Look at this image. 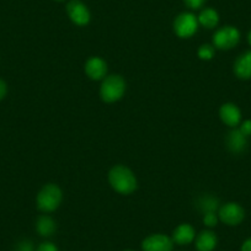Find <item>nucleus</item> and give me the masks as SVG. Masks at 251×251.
<instances>
[{"label": "nucleus", "instance_id": "nucleus-1", "mask_svg": "<svg viewBox=\"0 0 251 251\" xmlns=\"http://www.w3.org/2000/svg\"><path fill=\"white\" fill-rule=\"evenodd\" d=\"M108 181L113 190L122 195H129L137 188L134 174L123 165H116L108 173Z\"/></svg>", "mask_w": 251, "mask_h": 251}, {"label": "nucleus", "instance_id": "nucleus-2", "mask_svg": "<svg viewBox=\"0 0 251 251\" xmlns=\"http://www.w3.org/2000/svg\"><path fill=\"white\" fill-rule=\"evenodd\" d=\"M62 199L63 195L60 188L54 183H48V185L43 186L42 190L38 192L37 207L40 211L46 212V213L53 212L59 207Z\"/></svg>", "mask_w": 251, "mask_h": 251}, {"label": "nucleus", "instance_id": "nucleus-3", "mask_svg": "<svg viewBox=\"0 0 251 251\" xmlns=\"http://www.w3.org/2000/svg\"><path fill=\"white\" fill-rule=\"evenodd\" d=\"M126 91V83L122 76L110 75L103 79L101 84L100 95L105 102H115L123 96Z\"/></svg>", "mask_w": 251, "mask_h": 251}, {"label": "nucleus", "instance_id": "nucleus-4", "mask_svg": "<svg viewBox=\"0 0 251 251\" xmlns=\"http://www.w3.org/2000/svg\"><path fill=\"white\" fill-rule=\"evenodd\" d=\"M239 41H240V32L234 26H224L219 28L213 36L214 47L224 50L234 48Z\"/></svg>", "mask_w": 251, "mask_h": 251}, {"label": "nucleus", "instance_id": "nucleus-5", "mask_svg": "<svg viewBox=\"0 0 251 251\" xmlns=\"http://www.w3.org/2000/svg\"><path fill=\"white\" fill-rule=\"evenodd\" d=\"M174 30L178 37H191L199 30V19L191 13L180 14L174 21Z\"/></svg>", "mask_w": 251, "mask_h": 251}, {"label": "nucleus", "instance_id": "nucleus-6", "mask_svg": "<svg viewBox=\"0 0 251 251\" xmlns=\"http://www.w3.org/2000/svg\"><path fill=\"white\" fill-rule=\"evenodd\" d=\"M218 217L226 226H238L245 218V211L239 203L228 202L219 207Z\"/></svg>", "mask_w": 251, "mask_h": 251}, {"label": "nucleus", "instance_id": "nucleus-7", "mask_svg": "<svg viewBox=\"0 0 251 251\" xmlns=\"http://www.w3.org/2000/svg\"><path fill=\"white\" fill-rule=\"evenodd\" d=\"M67 13L71 20L78 26L88 25L90 21V11L86 8L85 4H83L79 0H72L67 5Z\"/></svg>", "mask_w": 251, "mask_h": 251}, {"label": "nucleus", "instance_id": "nucleus-8", "mask_svg": "<svg viewBox=\"0 0 251 251\" xmlns=\"http://www.w3.org/2000/svg\"><path fill=\"white\" fill-rule=\"evenodd\" d=\"M174 241L164 234H153L142 243L143 251H173Z\"/></svg>", "mask_w": 251, "mask_h": 251}, {"label": "nucleus", "instance_id": "nucleus-9", "mask_svg": "<svg viewBox=\"0 0 251 251\" xmlns=\"http://www.w3.org/2000/svg\"><path fill=\"white\" fill-rule=\"evenodd\" d=\"M219 116H221V120L231 128H235L236 126L240 125L241 111L234 103L228 102L222 105L221 110H219Z\"/></svg>", "mask_w": 251, "mask_h": 251}, {"label": "nucleus", "instance_id": "nucleus-10", "mask_svg": "<svg viewBox=\"0 0 251 251\" xmlns=\"http://www.w3.org/2000/svg\"><path fill=\"white\" fill-rule=\"evenodd\" d=\"M85 73L93 80H101L105 79L107 73V64L103 59L99 57H93L86 62Z\"/></svg>", "mask_w": 251, "mask_h": 251}, {"label": "nucleus", "instance_id": "nucleus-11", "mask_svg": "<svg viewBox=\"0 0 251 251\" xmlns=\"http://www.w3.org/2000/svg\"><path fill=\"white\" fill-rule=\"evenodd\" d=\"M234 73L239 79H251V50H246L236 58L234 63Z\"/></svg>", "mask_w": 251, "mask_h": 251}, {"label": "nucleus", "instance_id": "nucleus-12", "mask_svg": "<svg viewBox=\"0 0 251 251\" xmlns=\"http://www.w3.org/2000/svg\"><path fill=\"white\" fill-rule=\"evenodd\" d=\"M226 146L228 149L234 154H240L245 151L246 146H248V137L244 136L239 128H234L233 131L229 132L228 137H226Z\"/></svg>", "mask_w": 251, "mask_h": 251}, {"label": "nucleus", "instance_id": "nucleus-13", "mask_svg": "<svg viewBox=\"0 0 251 251\" xmlns=\"http://www.w3.org/2000/svg\"><path fill=\"white\" fill-rule=\"evenodd\" d=\"M195 229L190 224H180L173 233V241L178 245H187L195 239Z\"/></svg>", "mask_w": 251, "mask_h": 251}, {"label": "nucleus", "instance_id": "nucleus-14", "mask_svg": "<svg viewBox=\"0 0 251 251\" xmlns=\"http://www.w3.org/2000/svg\"><path fill=\"white\" fill-rule=\"evenodd\" d=\"M217 246V235L211 230H203L196 239V248L199 251H212Z\"/></svg>", "mask_w": 251, "mask_h": 251}, {"label": "nucleus", "instance_id": "nucleus-15", "mask_svg": "<svg viewBox=\"0 0 251 251\" xmlns=\"http://www.w3.org/2000/svg\"><path fill=\"white\" fill-rule=\"evenodd\" d=\"M196 207L202 213H209V212H217L219 209V200L217 197L206 195L201 196L196 202Z\"/></svg>", "mask_w": 251, "mask_h": 251}, {"label": "nucleus", "instance_id": "nucleus-16", "mask_svg": "<svg viewBox=\"0 0 251 251\" xmlns=\"http://www.w3.org/2000/svg\"><path fill=\"white\" fill-rule=\"evenodd\" d=\"M36 229L40 235L50 236L54 234L57 226H55V222L50 216H41L36 223Z\"/></svg>", "mask_w": 251, "mask_h": 251}, {"label": "nucleus", "instance_id": "nucleus-17", "mask_svg": "<svg viewBox=\"0 0 251 251\" xmlns=\"http://www.w3.org/2000/svg\"><path fill=\"white\" fill-rule=\"evenodd\" d=\"M199 24L204 26L206 28H213L218 25L219 23V15L214 9H204L201 11L199 18Z\"/></svg>", "mask_w": 251, "mask_h": 251}, {"label": "nucleus", "instance_id": "nucleus-18", "mask_svg": "<svg viewBox=\"0 0 251 251\" xmlns=\"http://www.w3.org/2000/svg\"><path fill=\"white\" fill-rule=\"evenodd\" d=\"M214 55V48L211 45H203L199 48V57L203 60L212 59Z\"/></svg>", "mask_w": 251, "mask_h": 251}, {"label": "nucleus", "instance_id": "nucleus-19", "mask_svg": "<svg viewBox=\"0 0 251 251\" xmlns=\"http://www.w3.org/2000/svg\"><path fill=\"white\" fill-rule=\"evenodd\" d=\"M217 222H218V217H217L216 212H209V213L203 214V223L207 226L212 228V226H217Z\"/></svg>", "mask_w": 251, "mask_h": 251}, {"label": "nucleus", "instance_id": "nucleus-20", "mask_svg": "<svg viewBox=\"0 0 251 251\" xmlns=\"http://www.w3.org/2000/svg\"><path fill=\"white\" fill-rule=\"evenodd\" d=\"M239 131H240L245 137H250L251 136V120L244 121V122L240 125V127H239Z\"/></svg>", "mask_w": 251, "mask_h": 251}, {"label": "nucleus", "instance_id": "nucleus-21", "mask_svg": "<svg viewBox=\"0 0 251 251\" xmlns=\"http://www.w3.org/2000/svg\"><path fill=\"white\" fill-rule=\"evenodd\" d=\"M183 1H185V4L188 8L196 10V9L202 8V5H203L206 0H183Z\"/></svg>", "mask_w": 251, "mask_h": 251}, {"label": "nucleus", "instance_id": "nucleus-22", "mask_svg": "<svg viewBox=\"0 0 251 251\" xmlns=\"http://www.w3.org/2000/svg\"><path fill=\"white\" fill-rule=\"evenodd\" d=\"M37 251H58V248L53 243L45 241V243H42L38 245Z\"/></svg>", "mask_w": 251, "mask_h": 251}, {"label": "nucleus", "instance_id": "nucleus-23", "mask_svg": "<svg viewBox=\"0 0 251 251\" xmlns=\"http://www.w3.org/2000/svg\"><path fill=\"white\" fill-rule=\"evenodd\" d=\"M18 251H33V245L31 241H21L18 245Z\"/></svg>", "mask_w": 251, "mask_h": 251}, {"label": "nucleus", "instance_id": "nucleus-24", "mask_svg": "<svg viewBox=\"0 0 251 251\" xmlns=\"http://www.w3.org/2000/svg\"><path fill=\"white\" fill-rule=\"evenodd\" d=\"M6 95V84L0 79V100Z\"/></svg>", "mask_w": 251, "mask_h": 251}, {"label": "nucleus", "instance_id": "nucleus-25", "mask_svg": "<svg viewBox=\"0 0 251 251\" xmlns=\"http://www.w3.org/2000/svg\"><path fill=\"white\" fill-rule=\"evenodd\" d=\"M241 251H251V238L246 239L241 245Z\"/></svg>", "mask_w": 251, "mask_h": 251}, {"label": "nucleus", "instance_id": "nucleus-26", "mask_svg": "<svg viewBox=\"0 0 251 251\" xmlns=\"http://www.w3.org/2000/svg\"><path fill=\"white\" fill-rule=\"evenodd\" d=\"M248 42H249V45L251 46V31L249 32V35H248Z\"/></svg>", "mask_w": 251, "mask_h": 251}, {"label": "nucleus", "instance_id": "nucleus-27", "mask_svg": "<svg viewBox=\"0 0 251 251\" xmlns=\"http://www.w3.org/2000/svg\"><path fill=\"white\" fill-rule=\"evenodd\" d=\"M57 1H63V0H57Z\"/></svg>", "mask_w": 251, "mask_h": 251}, {"label": "nucleus", "instance_id": "nucleus-28", "mask_svg": "<svg viewBox=\"0 0 251 251\" xmlns=\"http://www.w3.org/2000/svg\"><path fill=\"white\" fill-rule=\"evenodd\" d=\"M126 251H132V250H126Z\"/></svg>", "mask_w": 251, "mask_h": 251}]
</instances>
